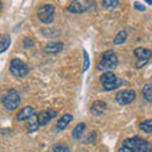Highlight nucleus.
Returning <instances> with one entry per match:
<instances>
[{"mask_svg":"<svg viewBox=\"0 0 152 152\" xmlns=\"http://www.w3.org/2000/svg\"><path fill=\"white\" fill-rule=\"evenodd\" d=\"M142 94H143V98L147 102L152 103V85L151 84L145 85L143 89H142Z\"/></svg>","mask_w":152,"mask_h":152,"instance_id":"18","label":"nucleus"},{"mask_svg":"<svg viewBox=\"0 0 152 152\" xmlns=\"http://www.w3.org/2000/svg\"><path fill=\"white\" fill-rule=\"evenodd\" d=\"M10 42H12V39H10V37H9L8 34H3L1 36V38H0V43H1V47H0V52H1V53L7 51V48L10 46Z\"/></svg>","mask_w":152,"mask_h":152,"instance_id":"17","label":"nucleus"},{"mask_svg":"<svg viewBox=\"0 0 152 152\" xmlns=\"http://www.w3.org/2000/svg\"><path fill=\"white\" fill-rule=\"evenodd\" d=\"M134 99H136V91L134 90H131V89L121 90V91L115 95V102L119 104V105H127V104H131Z\"/></svg>","mask_w":152,"mask_h":152,"instance_id":"8","label":"nucleus"},{"mask_svg":"<svg viewBox=\"0 0 152 152\" xmlns=\"http://www.w3.org/2000/svg\"><path fill=\"white\" fill-rule=\"evenodd\" d=\"M20 100L22 99H20L19 93L17 91V90L10 89V90H8L7 94L3 96L1 103L8 110H15V109L20 105Z\"/></svg>","mask_w":152,"mask_h":152,"instance_id":"3","label":"nucleus"},{"mask_svg":"<svg viewBox=\"0 0 152 152\" xmlns=\"http://www.w3.org/2000/svg\"><path fill=\"white\" fill-rule=\"evenodd\" d=\"M134 8L136 9H138V10H145V7H141V4L140 3H134Z\"/></svg>","mask_w":152,"mask_h":152,"instance_id":"26","label":"nucleus"},{"mask_svg":"<svg viewBox=\"0 0 152 152\" xmlns=\"http://www.w3.org/2000/svg\"><path fill=\"white\" fill-rule=\"evenodd\" d=\"M34 114H36L34 108L31 107V105H27L23 109H20V112L18 113L17 118H18V121H29Z\"/></svg>","mask_w":152,"mask_h":152,"instance_id":"11","label":"nucleus"},{"mask_svg":"<svg viewBox=\"0 0 152 152\" xmlns=\"http://www.w3.org/2000/svg\"><path fill=\"white\" fill-rule=\"evenodd\" d=\"M127 39V32L126 31H121L118 34L115 36V38H114V45H122V43H124Z\"/></svg>","mask_w":152,"mask_h":152,"instance_id":"19","label":"nucleus"},{"mask_svg":"<svg viewBox=\"0 0 152 152\" xmlns=\"http://www.w3.org/2000/svg\"><path fill=\"white\" fill-rule=\"evenodd\" d=\"M90 110H91V113L95 114V115H100V114H103L104 112L107 110V103L103 102V100H96V102H94Z\"/></svg>","mask_w":152,"mask_h":152,"instance_id":"13","label":"nucleus"},{"mask_svg":"<svg viewBox=\"0 0 152 152\" xmlns=\"http://www.w3.org/2000/svg\"><path fill=\"white\" fill-rule=\"evenodd\" d=\"M85 128H86V124H85V123H80V124H77L75 127V129L72 131V137L75 140L81 138L83 133L85 132Z\"/></svg>","mask_w":152,"mask_h":152,"instance_id":"15","label":"nucleus"},{"mask_svg":"<svg viewBox=\"0 0 152 152\" xmlns=\"http://www.w3.org/2000/svg\"><path fill=\"white\" fill-rule=\"evenodd\" d=\"M95 136H96V133H95V132H94V133H93V134H90V136H89V137H90V138H89V140H86V141H85V142H86V143H89V142H90V141H94V138H95Z\"/></svg>","mask_w":152,"mask_h":152,"instance_id":"27","label":"nucleus"},{"mask_svg":"<svg viewBox=\"0 0 152 152\" xmlns=\"http://www.w3.org/2000/svg\"><path fill=\"white\" fill-rule=\"evenodd\" d=\"M33 43H34V42H33V39H31V38H26L24 42H23V45H24L26 48H29V47H32Z\"/></svg>","mask_w":152,"mask_h":152,"instance_id":"24","label":"nucleus"},{"mask_svg":"<svg viewBox=\"0 0 152 152\" xmlns=\"http://www.w3.org/2000/svg\"><path fill=\"white\" fill-rule=\"evenodd\" d=\"M28 71H29V69H28V66L23 62V61H20L19 58L12 60V62H10V72L14 76H17V77H23V76H26L28 74Z\"/></svg>","mask_w":152,"mask_h":152,"instance_id":"7","label":"nucleus"},{"mask_svg":"<svg viewBox=\"0 0 152 152\" xmlns=\"http://www.w3.org/2000/svg\"><path fill=\"white\" fill-rule=\"evenodd\" d=\"M123 146L131 148L133 152H152V146L141 137H132L123 142Z\"/></svg>","mask_w":152,"mask_h":152,"instance_id":"1","label":"nucleus"},{"mask_svg":"<svg viewBox=\"0 0 152 152\" xmlns=\"http://www.w3.org/2000/svg\"><path fill=\"white\" fill-rule=\"evenodd\" d=\"M38 127H41L39 121H38V115L34 114L31 119H29V124H28V131L29 132H34L38 129Z\"/></svg>","mask_w":152,"mask_h":152,"instance_id":"16","label":"nucleus"},{"mask_svg":"<svg viewBox=\"0 0 152 152\" xmlns=\"http://www.w3.org/2000/svg\"><path fill=\"white\" fill-rule=\"evenodd\" d=\"M57 115V112L55 109H48V110H43L38 114V121H39V124L41 126H46L51 119Z\"/></svg>","mask_w":152,"mask_h":152,"instance_id":"10","label":"nucleus"},{"mask_svg":"<svg viewBox=\"0 0 152 152\" xmlns=\"http://www.w3.org/2000/svg\"><path fill=\"white\" fill-rule=\"evenodd\" d=\"M71 121H72V115H71V114H65V115H62L58 119V122H57V129H60V131L65 129Z\"/></svg>","mask_w":152,"mask_h":152,"instance_id":"14","label":"nucleus"},{"mask_svg":"<svg viewBox=\"0 0 152 152\" xmlns=\"http://www.w3.org/2000/svg\"><path fill=\"white\" fill-rule=\"evenodd\" d=\"M62 50H64V43H61V42H52V43H48L45 47V52L48 55H57Z\"/></svg>","mask_w":152,"mask_h":152,"instance_id":"12","label":"nucleus"},{"mask_svg":"<svg viewBox=\"0 0 152 152\" xmlns=\"http://www.w3.org/2000/svg\"><path fill=\"white\" fill-rule=\"evenodd\" d=\"M53 152H70L69 147L64 143H57L53 146Z\"/></svg>","mask_w":152,"mask_h":152,"instance_id":"22","label":"nucleus"},{"mask_svg":"<svg viewBox=\"0 0 152 152\" xmlns=\"http://www.w3.org/2000/svg\"><path fill=\"white\" fill-rule=\"evenodd\" d=\"M100 83L103 85L104 90L110 91V90H114V89H117L118 86H119V85L122 84V80L118 79L112 71H108V72H104L100 76Z\"/></svg>","mask_w":152,"mask_h":152,"instance_id":"4","label":"nucleus"},{"mask_svg":"<svg viewBox=\"0 0 152 152\" xmlns=\"http://www.w3.org/2000/svg\"><path fill=\"white\" fill-rule=\"evenodd\" d=\"M117 66H118L117 56L112 50H109V51H105L102 55V60H100V62H99V65H98V69L108 72V71H112L113 69H115Z\"/></svg>","mask_w":152,"mask_h":152,"instance_id":"2","label":"nucleus"},{"mask_svg":"<svg viewBox=\"0 0 152 152\" xmlns=\"http://www.w3.org/2000/svg\"><path fill=\"white\" fill-rule=\"evenodd\" d=\"M118 152H133L131 148H128V147H126V146H122L119 150H118Z\"/></svg>","mask_w":152,"mask_h":152,"instance_id":"25","label":"nucleus"},{"mask_svg":"<svg viewBox=\"0 0 152 152\" xmlns=\"http://www.w3.org/2000/svg\"><path fill=\"white\" fill-rule=\"evenodd\" d=\"M38 18L45 24H51L55 18V7L52 4H43L38 9Z\"/></svg>","mask_w":152,"mask_h":152,"instance_id":"5","label":"nucleus"},{"mask_svg":"<svg viewBox=\"0 0 152 152\" xmlns=\"http://www.w3.org/2000/svg\"><path fill=\"white\" fill-rule=\"evenodd\" d=\"M91 5H94V3L88 1V0H75V1H72L69 5L67 10L74 14H80V13H85L90 10Z\"/></svg>","mask_w":152,"mask_h":152,"instance_id":"6","label":"nucleus"},{"mask_svg":"<svg viewBox=\"0 0 152 152\" xmlns=\"http://www.w3.org/2000/svg\"><path fill=\"white\" fill-rule=\"evenodd\" d=\"M140 128L146 133H151L152 132V119H147L145 122H142L140 124Z\"/></svg>","mask_w":152,"mask_h":152,"instance_id":"20","label":"nucleus"},{"mask_svg":"<svg viewBox=\"0 0 152 152\" xmlns=\"http://www.w3.org/2000/svg\"><path fill=\"white\" fill-rule=\"evenodd\" d=\"M102 4H103L104 8L113 9V8H117L118 5H119V1H118V0H103Z\"/></svg>","mask_w":152,"mask_h":152,"instance_id":"21","label":"nucleus"},{"mask_svg":"<svg viewBox=\"0 0 152 152\" xmlns=\"http://www.w3.org/2000/svg\"><path fill=\"white\" fill-rule=\"evenodd\" d=\"M134 56L137 57V58H138V62L136 64V66L140 69V67H142V66H145V65L147 64V61L151 58L152 51L140 47V48H136V50H134Z\"/></svg>","mask_w":152,"mask_h":152,"instance_id":"9","label":"nucleus"},{"mask_svg":"<svg viewBox=\"0 0 152 152\" xmlns=\"http://www.w3.org/2000/svg\"><path fill=\"white\" fill-rule=\"evenodd\" d=\"M89 69V56L88 52L84 50V71H86Z\"/></svg>","mask_w":152,"mask_h":152,"instance_id":"23","label":"nucleus"}]
</instances>
